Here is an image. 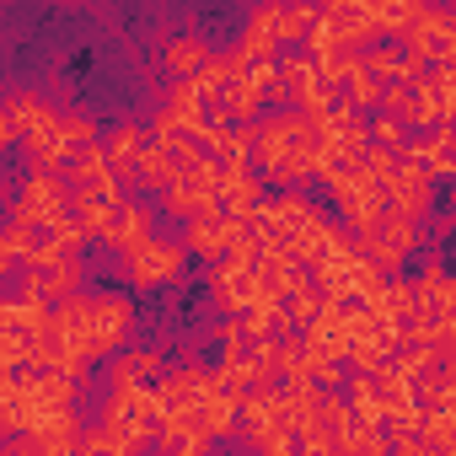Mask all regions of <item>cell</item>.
Returning <instances> with one entry per match:
<instances>
[{
    "label": "cell",
    "mask_w": 456,
    "mask_h": 456,
    "mask_svg": "<svg viewBox=\"0 0 456 456\" xmlns=\"http://www.w3.org/2000/svg\"><path fill=\"white\" fill-rule=\"evenodd\" d=\"M76 215V188L65 172H49V167H33L12 199V220L28 225V232H44V225H60Z\"/></svg>",
    "instance_id": "obj_1"
},
{
    "label": "cell",
    "mask_w": 456,
    "mask_h": 456,
    "mask_svg": "<svg viewBox=\"0 0 456 456\" xmlns=\"http://www.w3.org/2000/svg\"><path fill=\"white\" fill-rule=\"evenodd\" d=\"M161 392L156 387H118L113 397H108V408H102V429H113L118 440H129V445H140L151 429H161Z\"/></svg>",
    "instance_id": "obj_2"
},
{
    "label": "cell",
    "mask_w": 456,
    "mask_h": 456,
    "mask_svg": "<svg viewBox=\"0 0 456 456\" xmlns=\"http://www.w3.org/2000/svg\"><path fill=\"white\" fill-rule=\"evenodd\" d=\"M129 322H134V306H129L124 296H92V322H86L76 354H81L86 365H92V360H118V344H124Z\"/></svg>",
    "instance_id": "obj_3"
},
{
    "label": "cell",
    "mask_w": 456,
    "mask_h": 456,
    "mask_svg": "<svg viewBox=\"0 0 456 456\" xmlns=\"http://www.w3.org/2000/svg\"><path fill=\"white\" fill-rule=\"evenodd\" d=\"M280 44H285V6H258V12L248 17V28H242L237 60H242V65H264V60L280 54Z\"/></svg>",
    "instance_id": "obj_4"
},
{
    "label": "cell",
    "mask_w": 456,
    "mask_h": 456,
    "mask_svg": "<svg viewBox=\"0 0 456 456\" xmlns=\"http://www.w3.org/2000/svg\"><path fill=\"white\" fill-rule=\"evenodd\" d=\"M183 264H188V248H183V242H145V248L129 258V285H140V290L167 285V280L183 274Z\"/></svg>",
    "instance_id": "obj_5"
},
{
    "label": "cell",
    "mask_w": 456,
    "mask_h": 456,
    "mask_svg": "<svg viewBox=\"0 0 456 456\" xmlns=\"http://www.w3.org/2000/svg\"><path fill=\"white\" fill-rule=\"evenodd\" d=\"M301 338H306V349H312V354H322V360L344 365V360H349V349H354V344H349V312H344V306H322V312H317V322H312Z\"/></svg>",
    "instance_id": "obj_6"
},
{
    "label": "cell",
    "mask_w": 456,
    "mask_h": 456,
    "mask_svg": "<svg viewBox=\"0 0 456 456\" xmlns=\"http://www.w3.org/2000/svg\"><path fill=\"white\" fill-rule=\"evenodd\" d=\"M44 118H49V102L22 86V92L6 97V108H0V140H6V145H28V134H33Z\"/></svg>",
    "instance_id": "obj_7"
},
{
    "label": "cell",
    "mask_w": 456,
    "mask_h": 456,
    "mask_svg": "<svg viewBox=\"0 0 456 456\" xmlns=\"http://www.w3.org/2000/svg\"><path fill=\"white\" fill-rule=\"evenodd\" d=\"M322 22H328L349 49L381 44V38H376V28H370V6H365V0H328V6H322Z\"/></svg>",
    "instance_id": "obj_8"
},
{
    "label": "cell",
    "mask_w": 456,
    "mask_h": 456,
    "mask_svg": "<svg viewBox=\"0 0 456 456\" xmlns=\"http://www.w3.org/2000/svg\"><path fill=\"white\" fill-rule=\"evenodd\" d=\"M167 376V354L161 349H129L118 360H108V387H156Z\"/></svg>",
    "instance_id": "obj_9"
},
{
    "label": "cell",
    "mask_w": 456,
    "mask_h": 456,
    "mask_svg": "<svg viewBox=\"0 0 456 456\" xmlns=\"http://www.w3.org/2000/svg\"><path fill=\"white\" fill-rule=\"evenodd\" d=\"M151 220H156V215H151L145 204H118V209H113V225H108V237H102V242H108V248H118L124 258H134V253L151 242Z\"/></svg>",
    "instance_id": "obj_10"
},
{
    "label": "cell",
    "mask_w": 456,
    "mask_h": 456,
    "mask_svg": "<svg viewBox=\"0 0 456 456\" xmlns=\"http://www.w3.org/2000/svg\"><path fill=\"white\" fill-rule=\"evenodd\" d=\"M429 193H435V172H429V167H397V183H392V215L419 220V215L429 209Z\"/></svg>",
    "instance_id": "obj_11"
},
{
    "label": "cell",
    "mask_w": 456,
    "mask_h": 456,
    "mask_svg": "<svg viewBox=\"0 0 456 456\" xmlns=\"http://www.w3.org/2000/svg\"><path fill=\"white\" fill-rule=\"evenodd\" d=\"M0 333H17V338H49L54 333V306L44 301H6L0 306Z\"/></svg>",
    "instance_id": "obj_12"
},
{
    "label": "cell",
    "mask_w": 456,
    "mask_h": 456,
    "mask_svg": "<svg viewBox=\"0 0 456 456\" xmlns=\"http://www.w3.org/2000/svg\"><path fill=\"white\" fill-rule=\"evenodd\" d=\"M161 60H167V70H172V76H183V81H199V76H204V65H209L215 54H209V44H204L199 33H177V38H167Z\"/></svg>",
    "instance_id": "obj_13"
},
{
    "label": "cell",
    "mask_w": 456,
    "mask_h": 456,
    "mask_svg": "<svg viewBox=\"0 0 456 456\" xmlns=\"http://www.w3.org/2000/svg\"><path fill=\"white\" fill-rule=\"evenodd\" d=\"M220 209H225V215H248V209H258V172H253L248 161H242V167H225Z\"/></svg>",
    "instance_id": "obj_14"
},
{
    "label": "cell",
    "mask_w": 456,
    "mask_h": 456,
    "mask_svg": "<svg viewBox=\"0 0 456 456\" xmlns=\"http://www.w3.org/2000/svg\"><path fill=\"white\" fill-rule=\"evenodd\" d=\"M161 204H167V215H183L188 225L199 220V215H215V204H220V193H209L204 183H193V177H183L172 193H161Z\"/></svg>",
    "instance_id": "obj_15"
},
{
    "label": "cell",
    "mask_w": 456,
    "mask_h": 456,
    "mask_svg": "<svg viewBox=\"0 0 456 456\" xmlns=\"http://www.w3.org/2000/svg\"><path fill=\"white\" fill-rule=\"evenodd\" d=\"M140 188H156V193H172L177 183H183V172H177V156L167 151V145H151L145 156H140Z\"/></svg>",
    "instance_id": "obj_16"
},
{
    "label": "cell",
    "mask_w": 456,
    "mask_h": 456,
    "mask_svg": "<svg viewBox=\"0 0 456 456\" xmlns=\"http://www.w3.org/2000/svg\"><path fill=\"white\" fill-rule=\"evenodd\" d=\"M424 456H456V413L424 408Z\"/></svg>",
    "instance_id": "obj_17"
},
{
    "label": "cell",
    "mask_w": 456,
    "mask_h": 456,
    "mask_svg": "<svg viewBox=\"0 0 456 456\" xmlns=\"http://www.w3.org/2000/svg\"><path fill=\"white\" fill-rule=\"evenodd\" d=\"M60 140H65V151H70V156H81V151L102 145V134H97V118H92V113H65V118H60Z\"/></svg>",
    "instance_id": "obj_18"
},
{
    "label": "cell",
    "mask_w": 456,
    "mask_h": 456,
    "mask_svg": "<svg viewBox=\"0 0 456 456\" xmlns=\"http://www.w3.org/2000/svg\"><path fill=\"white\" fill-rule=\"evenodd\" d=\"M242 322H248L253 344H274V333H280V322H285V306H280V301H258Z\"/></svg>",
    "instance_id": "obj_19"
},
{
    "label": "cell",
    "mask_w": 456,
    "mask_h": 456,
    "mask_svg": "<svg viewBox=\"0 0 456 456\" xmlns=\"http://www.w3.org/2000/svg\"><path fill=\"white\" fill-rule=\"evenodd\" d=\"M237 413H242V403H237V397L215 392V397L204 403V429H209V435H232V429H237Z\"/></svg>",
    "instance_id": "obj_20"
},
{
    "label": "cell",
    "mask_w": 456,
    "mask_h": 456,
    "mask_svg": "<svg viewBox=\"0 0 456 456\" xmlns=\"http://www.w3.org/2000/svg\"><path fill=\"white\" fill-rule=\"evenodd\" d=\"M381 242H387V248H397V253L408 258V253L419 248V220H403V215H392V209H387V220H381Z\"/></svg>",
    "instance_id": "obj_21"
},
{
    "label": "cell",
    "mask_w": 456,
    "mask_h": 456,
    "mask_svg": "<svg viewBox=\"0 0 456 456\" xmlns=\"http://www.w3.org/2000/svg\"><path fill=\"white\" fill-rule=\"evenodd\" d=\"M381 97H387V86H381V81L370 76V65H365V70L349 81V102H354V108H381Z\"/></svg>",
    "instance_id": "obj_22"
},
{
    "label": "cell",
    "mask_w": 456,
    "mask_h": 456,
    "mask_svg": "<svg viewBox=\"0 0 456 456\" xmlns=\"http://www.w3.org/2000/svg\"><path fill=\"white\" fill-rule=\"evenodd\" d=\"M403 129H408L403 118H392V113H376V118H370V145H387V151H403V140H408Z\"/></svg>",
    "instance_id": "obj_23"
}]
</instances>
